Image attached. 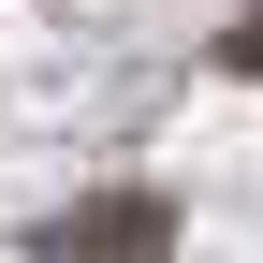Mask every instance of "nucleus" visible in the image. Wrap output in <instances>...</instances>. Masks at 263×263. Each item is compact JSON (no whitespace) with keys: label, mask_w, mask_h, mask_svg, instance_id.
I'll return each instance as SVG.
<instances>
[{"label":"nucleus","mask_w":263,"mask_h":263,"mask_svg":"<svg viewBox=\"0 0 263 263\" xmlns=\"http://www.w3.org/2000/svg\"><path fill=\"white\" fill-rule=\"evenodd\" d=\"M29 249H59V263H73V249H176V205H146V190H103V205H59Z\"/></svg>","instance_id":"1"},{"label":"nucleus","mask_w":263,"mask_h":263,"mask_svg":"<svg viewBox=\"0 0 263 263\" xmlns=\"http://www.w3.org/2000/svg\"><path fill=\"white\" fill-rule=\"evenodd\" d=\"M219 59H234V73H263V0H249L234 29H219Z\"/></svg>","instance_id":"2"}]
</instances>
